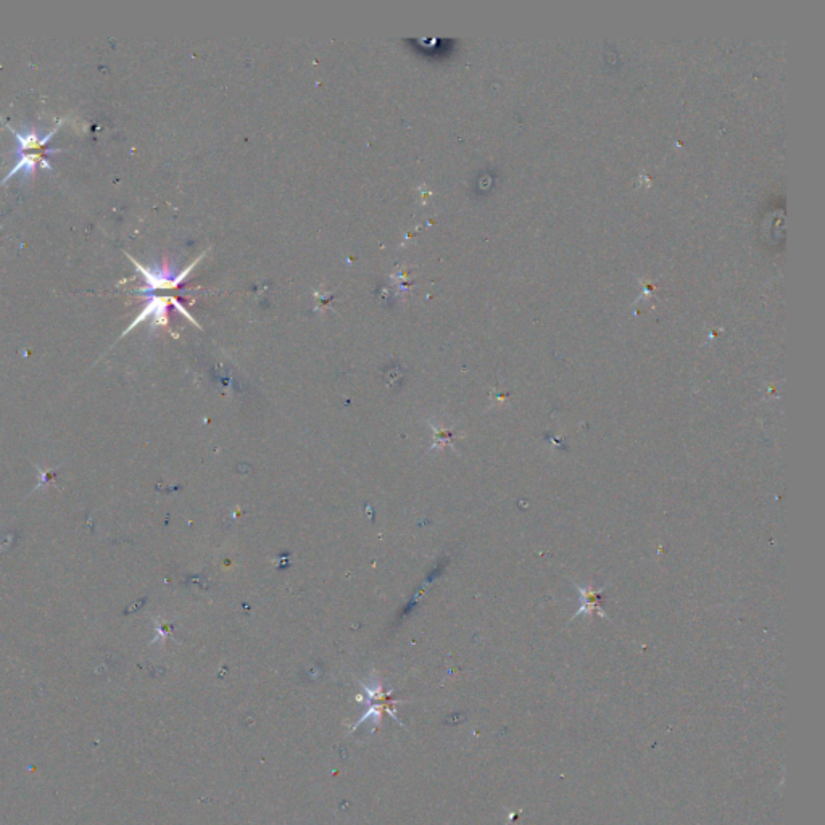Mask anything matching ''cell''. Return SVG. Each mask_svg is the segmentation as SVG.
I'll list each match as a JSON object with an SVG mask.
<instances>
[{"label": "cell", "instance_id": "6da1fadb", "mask_svg": "<svg viewBox=\"0 0 825 825\" xmlns=\"http://www.w3.org/2000/svg\"><path fill=\"white\" fill-rule=\"evenodd\" d=\"M62 123L63 120H60L57 126L46 134L39 133L38 129H25L23 133H20L17 129H13L12 126H7L10 133L17 139L18 146L17 150H15V155H17L18 160L17 163L13 165L12 170L9 171V175L5 176L4 181H2V186L9 183L10 179L18 175V173L23 175V179H31L39 168L47 171L52 170V165L49 163V155L59 154V152H63V149L50 147V141H52V137H54L55 134L59 133Z\"/></svg>", "mask_w": 825, "mask_h": 825}, {"label": "cell", "instance_id": "7a4b0ae2", "mask_svg": "<svg viewBox=\"0 0 825 825\" xmlns=\"http://www.w3.org/2000/svg\"><path fill=\"white\" fill-rule=\"evenodd\" d=\"M126 255H128V253H126ZM204 257L205 252L202 253L199 258H195V262H192L191 265L184 268L183 271H175L166 262L163 263V265L155 266V268H147V266L137 262L136 258L128 255L129 262L136 266L137 273L141 274L144 282H146V286L137 289V294L150 295L154 294L155 291H160V289H162V291H166V289H178V287L183 284L184 279L191 274V271L194 270L197 263Z\"/></svg>", "mask_w": 825, "mask_h": 825}, {"label": "cell", "instance_id": "3957f363", "mask_svg": "<svg viewBox=\"0 0 825 825\" xmlns=\"http://www.w3.org/2000/svg\"><path fill=\"white\" fill-rule=\"evenodd\" d=\"M146 300V307L142 308L139 316H137L133 323L129 324V328L123 332V336L121 337L128 336L129 331H133L136 326H139V324L147 320L152 321V326H165V328H168V324H170V320H168V305H173L179 313H183V315L186 316L187 320L195 324L197 328H200V324L192 318L191 313L178 302L176 297H158V295L152 294L146 295Z\"/></svg>", "mask_w": 825, "mask_h": 825}]
</instances>
